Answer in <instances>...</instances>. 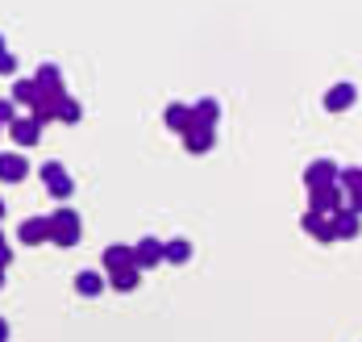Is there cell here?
I'll return each instance as SVG.
<instances>
[{
    "label": "cell",
    "instance_id": "cell-1",
    "mask_svg": "<svg viewBox=\"0 0 362 342\" xmlns=\"http://www.w3.org/2000/svg\"><path fill=\"white\" fill-rule=\"evenodd\" d=\"M79 238H83V222H79V213L67 209V205L54 209V213H50V242L63 246V251H71Z\"/></svg>",
    "mask_w": 362,
    "mask_h": 342
},
{
    "label": "cell",
    "instance_id": "cell-2",
    "mask_svg": "<svg viewBox=\"0 0 362 342\" xmlns=\"http://www.w3.org/2000/svg\"><path fill=\"white\" fill-rule=\"evenodd\" d=\"M37 176L46 180V192H50V196H59V200H67V196L75 192L67 167H63V163H54V159H50V163H42V171H37Z\"/></svg>",
    "mask_w": 362,
    "mask_h": 342
},
{
    "label": "cell",
    "instance_id": "cell-3",
    "mask_svg": "<svg viewBox=\"0 0 362 342\" xmlns=\"http://www.w3.org/2000/svg\"><path fill=\"white\" fill-rule=\"evenodd\" d=\"M337 163H329V159H317V163H308L304 167V188L317 192V188H329V184H337Z\"/></svg>",
    "mask_w": 362,
    "mask_h": 342
},
{
    "label": "cell",
    "instance_id": "cell-4",
    "mask_svg": "<svg viewBox=\"0 0 362 342\" xmlns=\"http://www.w3.org/2000/svg\"><path fill=\"white\" fill-rule=\"evenodd\" d=\"M30 176V159L17 151H4L0 154V184H21Z\"/></svg>",
    "mask_w": 362,
    "mask_h": 342
},
{
    "label": "cell",
    "instance_id": "cell-5",
    "mask_svg": "<svg viewBox=\"0 0 362 342\" xmlns=\"http://www.w3.org/2000/svg\"><path fill=\"white\" fill-rule=\"evenodd\" d=\"M300 226L308 229V234H313L317 242H337V229H333V213H313V209H308V213L300 217Z\"/></svg>",
    "mask_w": 362,
    "mask_h": 342
},
{
    "label": "cell",
    "instance_id": "cell-6",
    "mask_svg": "<svg viewBox=\"0 0 362 342\" xmlns=\"http://www.w3.org/2000/svg\"><path fill=\"white\" fill-rule=\"evenodd\" d=\"M346 209V192L341 184H329V188L313 192V213H341Z\"/></svg>",
    "mask_w": 362,
    "mask_h": 342
},
{
    "label": "cell",
    "instance_id": "cell-7",
    "mask_svg": "<svg viewBox=\"0 0 362 342\" xmlns=\"http://www.w3.org/2000/svg\"><path fill=\"white\" fill-rule=\"evenodd\" d=\"M8 134H13L17 147H37V142H42V121H37V117H17V121L8 125Z\"/></svg>",
    "mask_w": 362,
    "mask_h": 342
},
{
    "label": "cell",
    "instance_id": "cell-8",
    "mask_svg": "<svg viewBox=\"0 0 362 342\" xmlns=\"http://www.w3.org/2000/svg\"><path fill=\"white\" fill-rule=\"evenodd\" d=\"M17 238H21L25 246H42V242H50V217H30V222H21Z\"/></svg>",
    "mask_w": 362,
    "mask_h": 342
},
{
    "label": "cell",
    "instance_id": "cell-9",
    "mask_svg": "<svg viewBox=\"0 0 362 342\" xmlns=\"http://www.w3.org/2000/svg\"><path fill=\"white\" fill-rule=\"evenodd\" d=\"M354 101H358V88H354V84H333V88L325 92V109L329 113H341V109H350Z\"/></svg>",
    "mask_w": 362,
    "mask_h": 342
},
{
    "label": "cell",
    "instance_id": "cell-10",
    "mask_svg": "<svg viewBox=\"0 0 362 342\" xmlns=\"http://www.w3.org/2000/svg\"><path fill=\"white\" fill-rule=\"evenodd\" d=\"M134 263H138V271L158 267L163 263V242H158V238H142V242L134 246Z\"/></svg>",
    "mask_w": 362,
    "mask_h": 342
},
{
    "label": "cell",
    "instance_id": "cell-11",
    "mask_svg": "<svg viewBox=\"0 0 362 342\" xmlns=\"http://www.w3.org/2000/svg\"><path fill=\"white\" fill-rule=\"evenodd\" d=\"M129 267H138V263H134V246L112 242L109 251H105V271H109V275H117V271H129Z\"/></svg>",
    "mask_w": 362,
    "mask_h": 342
},
{
    "label": "cell",
    "instance_id": "cell-12",
    "mask_svg": "<svg viewBox=\"0 0 362 342\" xmlns=\"http://www.w3.org/2000/svg\"><path fill=\"white\" fill-rule=\"evenodd\" d=\"M213 142H217V130H209V125H192V130L183 134V147H187L192 154L213 151Z\"/></svg>",
    "mask_w": 362,
    "mask_h": 342
},
{
    "label": "cell",
    "instance_id": "cell-13",
    "mask_svg": "<svg viewBox=\"0 0 362 342\" xmlns=\"http://www.w3.org/2000/svg\"><path fill=\"white\" fill-rule=\"evenodd\" d=\"M163 121H167V130H175V134H187V130L196 125L192 105H167V109H163Z\"/></svg>",
    "mask_w": 362,
    "mask_h": 342
},
{
    "label": "cell",
    "instance_id": "cell-14",
    "mask_svg": "<svg viewBox=\"0 0 362 342\" xmlns=\"http://www.w3.org/2000/svg\"><path fill=\"white\" fill-rule=\"evenodd\" d=\"M34 79H37V88H42V92H50V96H63V92H67V88H63V72H59L54 63H42Z\"/></svg>",
    "mask_w": 362,
    "mask_h": 342
},
{
    "label": "cell",
    "instance_id": "cell-15",
    "mask_svg": "<svg viewBox=\"0 0 362 342\" xmlns=\"http://www.w3.org/2000/svg\"><path fill=\"white\" fill-rule=\"evenodd\" d=\"M333 229H337V238H358V229H362V217L346 205L341 213H333Z\"/></svg>",
    "mask_w": 362,
    "mask_h": 342
},
{
    "label": "cell",
    "instance_id": "cell-16",
    "mask_svg": "<svg viewBox=\"0 0 362 342\" xmlns=\"http://www.w3.org/2000/svg\"><path fill=\"white\" fill-rule=\"evenodd\" d=\"M75 292L79 297H100L105 292V275L100 271H79L75 275Z\"/></svg>",
    "mask_w": 362,
    "mask_h": 342
},
{
    "label": "cell",
    "instance_id": "cell-17",
    "mask_svg": "<svg viewBox=\"0 0 362 342\" xmlns=\"http://www.w3.org/2000/svg\"><path fill=\"white\" fill-rule=\"evenodd\" d=\"M192 117H196V125H209V130H213V125H217V117H221V105L213 101V96H204V101H196V105H192Z\"/></svg>",
    "mask_w": 362,
    "mask_h": 342
},
{
    "label": "cell",
    "instance_id": "cell-18",
    "mask_svg": "<svg viewBox=\"0 0 362 342\" xmlns=\"http://www.w3.org/2000/svg\"><path fill=\"white\" fill-rule=\"evenodd\" d=\"M13 101L34 109L37 101H42V88H37V79H17V84H13Z\"/></svg>",
    "mask_w": 362,
    "mask_h": 342
},
{
    "label": "cell",
    "instance_id": "cell-19",
    "mask_svg": "<svg viewBox=\"0 0 362 342\" xmlns=\"http://www.w3.org/2000/svg\"><path fill=\"white\" fill-rule=\"evenodd\" d=\"M187 259H192V242H187V238L163 242V263H187Z\"/></svg>",
    "mask_w": 362,
    "mask_h": 342
},
{
    "label": "cell",
    "instance_id": "cell-20",
    "mask_svg": "<svg viewBox=\"0 0 362 342\" xmlns=\"http://www.w3.org/2000/svg\"><path fill=\"white\" fill-rule=\"evenodd\" d=\"M109 284L117 288V292H134V288L142 284V271H138V267H129V271H117V275H109Z\"/></svg>",
    "mask_w": 362,
    "mask_h": 342
},
{
    "label": "cell",
    "instance_id": "cell-21",
    "mask_svg": "<svg viewBox=\"0 0 362 342\" xmlns=\"http://www.w3.org/2000/svg\"><path fill=\"white\" fill-rule=\"evenodd\" d=\"M83 117V109H79V101L75 96H63V105H59V121H67V125H75Z\"/></svg>",
    "mask_w": 362,
    "mask_h": 342
},
{
    "label": "cell",
    "instance_id": "cell-22",
    "mask_svg": "<svg viewBox=\"0 0 362 342\" xmlns=\"http://www.w3.org/2000/svg\"><path fill=\"white\" fill-rule=\"evenodd\" d=\"M0 76H17V59L8 55V46H4V34H0Z\"/></svg>",
    "mask_w": 362,
    "mask_h": 342
},
{
    "label": "cell",
    "instance_id": "cell-23",
    "mask_svg": "<svg viewBox=\"0 0 362 342\" xmlns=\"http://www.w3.org/2000/svg\"><path fill=\"white\" fill-rule=\"evenodd\" d=\"M17 121V101H0V125H13Z\"/></svg>",
    "mask_w": 362,
    "mask_h": 342
},
{
    "label": "cell",
    "instance_id": "cell-24",
    "mask_svg": "<svg viewBox=\"0 0 362 342\" xmlns=\"http://www.w3.org/2000/svg\"><path fill=\"white\" fill-rule=\"evenodd\" d=\"M13 263V251H8V238L0 234V267H8Z\"/></svg>",
    "mask_w": 362,
    "mask_h": 342
},
{
    "label": "cell",
    "instance_id": "cell-25",
    "mask_svg": "<svg viewBox=\"0 0 362 342\" xmlns=\"http://www.w3.org/2000/svg\"><path fill=\"white\" fill-rule=\"evenodd\" d=\"M0 342H8V321L0 317Z\"/></svg>",
    "mask_w": 362,
    "mask_h": 342
},
{
    "label": "cell",
    "instance_id": "cell-26",
    "mask_svg": "<svg viewBox=\"0 0 362 342\" xmlns=\"http://www.w3.org/2000/svg\"><path fill=\"white\" fill-rule=\"evenodd\" d=\"M0 288H4V267H0Z\"/></svg>",
    "mask_w": 362,
    "mask_h": 342
},
{
    "label": "cell",
    "instance_id": "cell-27",
    "mask_svg": "<svg viewBox=\"0 0 362 342\" xmlns=\"http://www.w3.org/2000/svg\"><path fill=\"white\" fill-rule=\"evenodd\" d=\"M0 217H4V200H0Z\"/></svg>",
    "mask_w": 362,
    "mask_h": 342
}]
</instances>
